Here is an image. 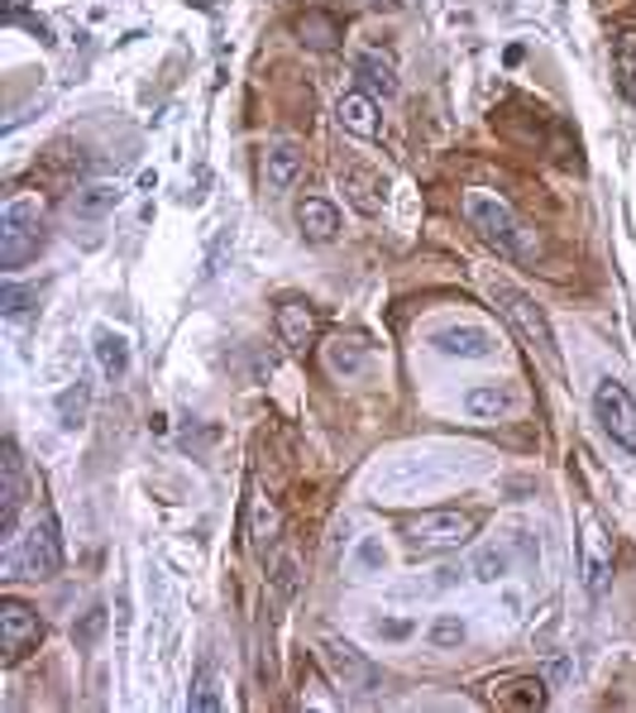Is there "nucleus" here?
<instances>
[{"label": "nucleus", "instance_id": "0eeeda50", "mask_svg": "<svg viewBox=\"0 0 636 713\" xmlns=\"http://www.w3.org/2000/svg\"><path fill=\"white\" fill-rule=\"evenodd\" d=\"M38 642H44L38 613L24 599H15V593H5V599H0V661L20 666L30 652H38Z\"/></svg>", "mask_w": 636, "mask_h": 713}, {"label": "nucleus", "instance_id": "2f4dec72", "mask_svg": "<svg viewBox=\"0 0 636 713\" xmlns=\"http://www.w3.org/2000/svg\"><path fill=\"white\" fill-rule=\"evenodd\" d=\"M277 532V512L269 508V503H263V498H259V508H254V541H263V536H273Z\"/></svg>", "mask_w": 636, "mask_h": 713}, {"label": "nucleus", "instance_id": "72a5a7b5", "mask_svg": "<svg viewBox=\"0 0 636 713\" xmlns=\"http://www.w3.org/2000/svg\"><path fill=\"white\" fill-rule=\"evenodd\" d=\"M5 10H10V20H15L20 10H24V0H5Z\"/></svg>", "mask_w": 636, "mask_h": 713}, {"label": "nucleus", "instance_id": "b1692460", "mask_svg": "<svg viewBox=\"0 0 636 713\" xmlns=\"http://www.w3.org/2000/svg\"><path fill=\"white\" fill-rule=\"evenodd\" d=\"M121 196H125L121 182H91V188L72 196V206H77V216H101V211H111Z\"/></svg>", "mask_w": 636, "mask_h": 713}, {"label": "nucleus", "instance_id": "f3484780", "mask_svg": "<svg viewBox=\"0 0 636 713\" xmlns=\"http://www.w3.org/2000/svg\"><path fill=\"white\" fill-rule=\"evenodd\" d=\"M297 226L311 245H330L340 235V211L330 206L326 196H307V202L297 206Z\"/></svg>", "mask_w": 636, "mask_h": 713}, {"label": "nucleus", "instance_id": "f8f14e48", "mask_svg": "<svg viewBox=\"0 0 636 713\" xmlns=\"http://www.w3.org/2000/svg\"><path fill=\"white\" fill-rule=\"evenodd\" d=\"M302 168H307V163H302V149H297V144H269V149H263V192H287V188H293V182L302 178Z\"/></svg>", "mask_w": 636, "mask_h": 713}, {"label": "nucleus", "instance_id": "4468645a", "mask_svg": "<svg viewBox=\"0 0 636 713\" xmlns=\"http://www.w3.org/2000/svg\"><path fill=\"white\" fill-rule=\"evenodd\" d=\"M488 699H493L498 709H541V704H546V680H536V676L493 680V684H488Z\"/></svg>", "mask_w": 636, "mask_h": 713}, {"label": "nucleus", "instance_id": "6e6552de", "mask_svg": "<svg viewBox=\"0 0 636 713\" xmlns=\"http://www.w3.org/2000/svg\"><path fill=\"white\" fill-rule=\"evenodd\" d=\"M593 417H599V427L613 435L622 451L636 455V398L627 393V383L599 378V388H593Z\"/></svg>", "mask_w": 636, "mask_h": 713}, {"label": "nucleus", "instance_id": "2eb2a0df", "mask_svg": "<svg viewBox=\"0 0 636 713\" xmlns=\"http://www.w3.org/2000/svg\"><path fill=\"white\" fill-rule=\"evenodd\" d=\"M435 350L459 354V360H488L493 354V336L484 326H445V331H435Z\"/></svg>", "mask_w": 636, "mask_h": 713}, {"label": "nucleus", "instance_id": "4be33fe9", "mask_svg": "<svg viewBox=\"0 0 636 713\" xmlns=\"http://www.w3.org/2000/svg\"><path fill=\"white\" fill-rule=\"evenodd\" d=\"M87 407H91V383L72 378L68 388L58 393V427L63 431H82L87 427Z\"/></svg>", "mask_w": 636, "mask_h": 713}, {"label": "nucleus", "instance_id": "393cba45", "mask_svg": "<svg viewBox=\"0 0 636 713\" xmlns=\"http://www.w3.org/2000/svg\"><path fill=\"white\" fill-rule=\"evenodd\" d=\"M613 68H617L622 97L636 101V34H617V44H613Z\"/></svg>", "mask_w": 636, "mask_h": 713}, {"label": "nucleus", "instance_id": "ddd939ff", "mask_svg": "<svg viewBox=\"0 0 636 713\" xmlns=\"http://www.w3.org/2000/svg\"><path fill=\"white\" fill-rule=\"evenodd\" d=\"M336 121H340V129H350V135L374 139L378 135V101L368 97V91H344L336 101Z\"/></svg>", "mask_w": 636, "mask_h": 713}, {"label": "nucleus", "instance_id": "a878e982", "mask_svg": "<svg viewBox=\"0 0 636 713\" xmlns=\"http://www.w3.org/2000/svg\"><path fill=\"white\" fill-rule=\"evenodd\" d=\"M101 632H105V609L96 603V609H87V618L72 627V642H77V652H91V646L101 642Z\"/></svg>", "mask_w": 636, "mask_h": 713}, {"label": "nucleus", "instance_id": "473e14b6", "mask_svg": "<svg viewBox=\"0 0 636 713\" xmlns=\"http://www.w3.org/2000/svg\"><path fill=\"white\" fill-rule=\"evenodd\" d=\"M364 565H383V551L374 546V541H368V546H364Z\"/></svg>", "mask_w": 636, "mask_h": 713}, {"label": "nucleus", "instance_id": "aec40b11", "mask_svg": "<svg viewBox=\"0 0 636 713\" xmlns=\"http://www.w3.org/2000/svg\"><path fill=\"white\" fill-rule=\"evenodd\" d=\"M297 38H302L307 48H316V53H336L340 38H344V30H340L336 15H326V10H307V15L297 20Z\"/></svg>", "mask_w": 636, "mask_h": 713}, {"label": "nucleus", "instance_id": "39448f33", "mask_svg": "<svg viewBox=\"0 0 636 713\" xmlns=\"http://www.w3.org/2000/svg\"><path fill=\"white\" fill-rule=\"evenodd\" d=\"M30 575V579H53L63 570V536H58V522L53 518H38L30 532L10 541V551H5V575L15 579V575Z\"/></svg>", "mask_w": 636, "mask_h": 713}, {"label": "nucleus", "instance_id": "a211bd4d", "mask_svg": "<svg viewBox=\"0 0 636 713\" xmlns=\"http://www.w3.org/2000/svg\"><path fill=\"white\" fill-rule=\"evenodd\" d=\"M465 412L474 421H498V417L516 412V393L502 388V383H479V388L465 393Z\"/></svg>", "mask_w": 636, "mask_h": 713}, {"label": "nucleus", "instance_id": "5701e85b", "mask_svg": "<svg viewBox=\"0 0 636 713\" xmlns=\"http://www.w3.org/2000/svg\"><path fill=\"white\" fill-rule=\"evenodd\" d=\"M340 182L344 192H350V202L364 211V216H374V211H383V192H378V178H368L364 168H340Z\"/></svg>", "mask_w": 636, "mask_h": 713}, {"label": "nucleus", "instance_id": "423d86ee", "mask_svg": "<svg viewBox=\"0 0 636 713\" xmlns=\"http://www.w3.org/2000/svg\"><path fill=\"white\" fill-rule=\"evenodd\" d=\"M321 666H326L330 684L344 690V694H368L378 684V666L368 661L354 642H344V637H326L321 642Z\"/></svg>", "mask_w": 636, "mask_h": 713}, {"label": "nucleus", "instance_id": "20e7f679", "mask_svg": "<svg viewBox=\"0 0 636 713\" xmlns=\"http://www.w3.org/2000/svg\"><path fill=\"white\" fill-rule=\"evenodd\" d=\"M488 293H493V302H498V312L508 316V326L516 336L526 340V346H532L541 360H546L550 369H560V354H555V331H550V321H546V312L536 307L532 297L522 293V287H512V283H502V279H493V287H488Z\"/></svg>", "mask_w": 636, "mask_h": 713}, {"label": "nucleus", "instance_id": "6ab92c4d", "mask_svg": "<svg viewBox=\"0 0 636 713\" xmlns=\"http://www.w3.org/2000/svg\"><path fill=\"white\" fill-rule=\"evenodd\" d=\"M91 350H96V364H101V374L111 378V383H121L129 374V340L121 331H111V326H101L96 340H91Z\"/></svg>", "mask_w": 636, "mask_h": 713}, {"label": "nucleus", "instance_id": "c85d7f7f", "mask_svg": "<svg viewBox=\"0 0 636 713\" xmlns=\"http://www.w3.org/2000/svg\"><path fill=\"white\" fill-rule=\"evenodd\" d=\"M431 642L435 646H459V642H465V623H459V618H435V623H431Z\"/></svg>", "mask_w": 636, "mask_h": 713}, {"label": "nucleus", "instance_id": "f03ea898", "mask_svg": "<svg viewBox=\"0 0 636 713\" xmlns=\"http://www.w3.org/2000/svg\"><path fill=\"white\" fill-rule=\"evenodd\" d=\"M407 546L421 551V556H445V551L469 546L474 532H479V518L465 508H427L417 518H407Z\"/></svg>", "mask_w": 636, "mask_h": 713}, {"label": "nucleus", "instance_id": "9d476101", "mask_svg": "<svg viewBox=\"0 0 636 713\" xmlns=\"http://www.w3.org/2000/svg\"><path fill=\"white\" fill-rule=\"evenodd\" d=\"M0 474H5V488H0V498H5V512H0V536L15 541L24 498H30V474H24V455H20L15 441L0 445Z\"/></svg>", "mask_w": 636, "mask_h": 713}, {"label": "nucleus", "instance_id": "c756f323", "mask_svg": "<svg viewBox=\"0 0 636 713\" xmlns=\"http://www.w3.org/2000/svg\"><path fill=\"white\" fill-rule=\"evenodd\" d=\"M273 589H277V599H287V593L297 589V561H293V556H277V570H273Z\"/></svg>", "mask_w": 636, "mask_h": 713}, {"label": "nucleus", "instance_id": "412c9836", "mask_svg": "<svg viewBox=\"0 0 636 713\" xmlns=\"http://www.w3.org/2000/svg\"><path fill=\"white\" fill-rule=\"evenodd\" d=\"M225 704V694H220V670H216V661H206L196 666V676H192V694H188V709L192 713H216Z\"/></svg>", "mask_w": 636, "mask_h": 713}, {"label": "nucleus", "instance_id": "7c9ffc66", "mask_svg": "<svg viewBox=\"0 0 636 713\" xmlns=\"http://www.w3.org/2000/svg\"><path fill=\"white\" fill-rule=\"evenodd\" d=\"M30 297H34V293H24L20 283H5V287H0V312H5V316H20Z\"/></svg>", "mask_w": 636, "mask_h": 713}, {"label": "nucleus", "instance_id": "cd10ccee", "mask_svg": "<svg viewBox=\"0 0 636 713\" xmlns=\"http://www.w3.org/2000/svg\"><path fill=\"white\" fill-rule=\"evenodd\" d=\"M474 575H479L484 585H493V579L508 575V556H502V551H479V561H474Z\"/></svg>", "mask_w": 636, "mask_h": 713}, {"label": "nucleus", "instance_id": "dca6fc26", "mask_svg": "<svg viewBox=\"0 0 636 713\" xmlns=\"http://www.w3.org/2000/svg\"><path fill=\"white\" fill-rule=\"evenodd\" d=\"M607 575H613V551H607L603 527L589 518L584 522V579H589V593H603Z\"/></svg>", "mask_w": 636, "mask_h": 713}, {"label": "nucleus", "instance_id": "bb28decb", "mask_svg": "<svg viewBox=\"0 0 636 713\" xmlns=\"http://www.w3.org/2000/svg\"><path fill=\"white\" fill-rule=\"evenodd\" d=\"M364 354H368L364 340H340V346L330 350V369H336V374H354Z\"/></svg>", "mask_w": 636, "mask_h": 713}, {"label": "nucleus", "instance_id": "9b49d317", "mask_svg": "<svg viewBox=\"0 0 636 713\" xmlns=\"http://www.w3.org/2000/svg\"><path fill=\"white\" fill-rule=\"evenodd\" d=\"M354 77H360V91H368V97H383V101H393L397 97V63H393V53H383V48H364L360 58H354Z\"/></svg>", "mask_w": 636, "mask_h": 713}, {"label": "nucleus", "instance_id": "1a4fd4ad", "mask_svg": "<svg viewBox=\"0 0 636 713\" xmlns=\"http://www.w3.org/2000/svg\"><path fill=\"white\" fill-rule=\"evenodd\" d=\"M273 331L293 354H307L316 340H321V307L307 302V297H287L283 307H277V316H273Z\"/></svg>", "mask_w": 636, "mask_h": 713}, {"label": "nucleus", "instance_id": "f257e3e1", "mask_svg": "<svg viewBox=\"0 0 636 713\" xmlns=\"http://www.w3.org/2000/svg\"><path fill=\"white\" fill-rule=\"evenodd\" d=\"M465 216H469V226L479 230V240H484L488 249H498L502 259L522 263V259H532V254H536L532 235L522 230V220H516V211H512L508 202H502L498 192H484V188L465 192Z\"/></svg>", "mask_w": 636, "mask_h": 713}, {"label": "nucleus", "instance_id": "7ed1b4c3", "mask_svg": "<svg viewBox=\"0 0 636 713\" xmlns=\"http://www.w3.org/2000/svg\"><path fill=\"white\" fill-rule=\"evenodd\" d=\"M44 245V206L38 196H10L0 211V269H24Z\"/></svg>", "mask_w": 636, "mask_h": 713}]
</instances>
